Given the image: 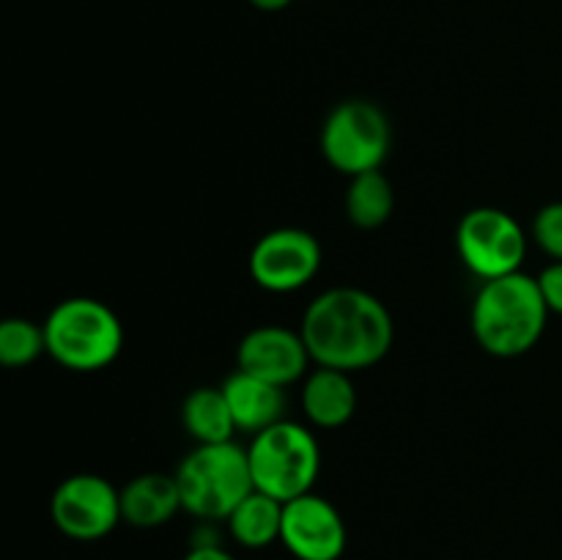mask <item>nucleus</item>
<instances>
[{
	"instance_id": "obj_1",
	"label": "nucleus",
	"mask_w": 562,
	"mask_h": 560,
	"mask_svg": "<svg viewBox=\"0 0 562 560\" xmlns=\"http://www.w3.org/2000/svg\"><path fill=\"white\" fill-rule=\"evenodd\" d=\"M300 333L313 366L366 371L379 366L395 344L390 307L360 285H333L307 302Z\"/></svg>"
},
{
	"instance_id": "obj_2",
	"label": "nucleus",
	"mask_w": 562,
	"mask_h": 560,
	"mask_svg": "<svg viewBox=\"0 0 562 560\" xmlns=\"http://www.w3.org/2000/svg\"><path fill=\"white\" fill-rule=\"evenodd\" d=\"M549 324L538 278L527 272L483 280L475 291L470 327L477 346L499 360H514L536 349Z\"/></svg>"
},
{
	"instance_id": "obj_3",
	"label": "nucleus",
	"mask_w": 562,
	"mask_h": 560,
	"mask_svg": "<svg viewBox=\"0 0 562 560\" xmlns=\"http://www.w3.org/2000/svg\"><path fill=\"white\" fill-rule=\"evenodd\" d=\"M47 355L75 373H97L113 366L124 349V324L97 296H66L44 318Z\"/></svg>"
},
{
	"instance_id": "obj_4",
	"label": "nucleus",
	"mask_w": 562,
	"mask_h": 560,
	"mask_svg": "<svg viewBox=\"0 0 562 560\" xmlns=\"http://www.w3.org/2000/svg\"><path fill=\"white\" fill-rule=\"evenodd\" d=\"M184 514L201 522H225L231 511L256 489L247 448L236 439L195 445L176 467Z\"/></svg>"
},
{
	"instance_id": "obj_5",
	"label": "nucleus",
	"mask_w": 562,
	"mask_h": 560,
	"mask_svg": "<svg viewBox=\"0 0 562 560\" xmlns=\"http://www.w3.org/2000/svg\"><path fill=\"white\" fill-rule=\"evenodd\" d=\"M247 459L258 492L289 503L316 486L322 472V445L305 423L285 417L252 434Z\"/></svg>"
},
{
	"instance_id": "obj_6",
	"label": "nucleus",
	"mask_w": 562,
	"mask_h": 560,
	"mask_svg": "<svg viewBox=\"0 0 562 560\" xmlns=\"http://www.w3.org/2000/svg\"><path fill=\"white\" fill-rule=\"evenodd\" d=\"M324 159L344 176L382 170L393 148L387 113L371 99H344L327 113L318 135Z\"/></svg>"
},
{
	"instance_id": "obj_7",
	"label": "nucleus",
	"mask_w": 562,
	"mask_h": 560,
	"mask_svg": "<svg viewBox=\"0 0 562 560\" xmlns=\"http://www.w3.org/2000/svg\"><path fill=\"white\" fill-rule=\"evenodd\" d=\"M527 247H530V236L525 225L499 206L470 209L456 228V250H459L461 264L481 283L521 272Z\"/></svg>"
},
{
	"instance_id": "obj_8",
	"label": "nucleus",
	"mask_w": 562,
	"mask_h": 560,
	"mask_svg": "<svg viewBox=\"0 0 562 560\" xmlns=\"http://www.w3.org/2000/svg\"><path fill=\"white\" fill-rule=\"evenodd\" d=\"M49 516L60 536L71 541H102L124 522L121 489L97 472H77L55 486Z\"/></svg>"
},
{
	"instance_id": "obj_9",
	"label": "nucleus",
	"mask_w": 562,
	"mask_h": 560,
	"mask_svg": "<svg viewBox=\"0 0 562 560\" xmlns=\"http://www.w3.org/2000/svg\"><path fill=\"white\" fill-rule=\"evenodd\" d=\"M322 261L324 250L316 234L296 225H283L258 236L247 258V272L252 283L269 294H294L313 283Z\"/></svg>"
},
{
	"instance_id": "obj_10",
	"label": "nucleus",
	"mask_w": 562,
	"mask_h": 560,
	"mask_svg": "<svg viewBox=\"0 0 562 560\" xmlns=\"http://www.w3.org/2000/svg\"><path fill=\"white\" fill-rule=\"evenodd\" d=\"M280 544L296 560H340L349 547V530L335 503L307 492L283 505Z\"/></svg>"
},
{
	"instance_id": "obj_11",
	"label": "nucleus",
	"mask_w": 562,
	"mask_h": 560,
	"mask_svg": "<svg viewBox=\"0 0 562 560\" xmlns=\"http://www.w3.org/2000/svg\"><path fill=\"white\" fill-rule=\"evenodd\" d=\"M311 351L300 329H289L283 324L252 327L236 346V368L280 388L302 382L311 373Z\"/></svg>"
},
{
	"instance_id": "obj_12",
	"label": "nucleus",
	"mask_w": 562,
	"mask_h": 560,
	"mask_svg": "<svg viewBox=\"0 0 562 560\" xmlns=\"http://www.w3.org/2000/svg\"><path fill=\"white\" fill-rule=\"evenodd\" d=\"M220 388H223L225 399H228L236 428L241 434H250L252 437V434L285 421L289 399H285V388H280V384H272L267 379L252 377V373L236 368Z\"/></svg>"
},
{
	"instance_id": "obj_13",
	"label": "nucleus",
	"mask_w": 562,
	"mask_h": 560,
	"mask_svg": "<svg viewBox=\"0 0 562 560\" xmlns=\"http://www.w3.org/2000/svg\"><path fill=\"white\" fill-rule=\"evenodd\" d=\"M302 412L324 432L344 428L357 412V388L349 371L316 366L302 379Z\"/></svg>"
},
{
	"instance_id": "obj_14",
	"label": "nucleus",
	"mask_w": 562,
	"mask_h": 560,
	"mask_svg": "<svg viewBox=\"0 0 562 560\" xmlns=\"http://www.w3.org/2000/svg\"><path fill=\"white\" fill-rule=\"evenodd\" d=\"M179 511H184L179 483L168 472H143L121 486V516L137 530L168 525Z\"/></svg>"
},
{
	"instance_id": "obj_15",
	"label": "nucleus",
	"mask_w": 562,
	"mask_h": 560,
	"mask_svg": "<svg viewBox=\"0 0 562 560\" xmlns=\"http://www.w3.org/2000/svg\"><path fill=\"white\" fill-rule=\"evenodd\" d=\"M181 426L195 439V445L231 443L239 434L223 388H212V384H203V388L187 393L184 404H181Z\"/></svg>"
},
{
	"instance_id": "obj_16",
	"label": "nucleus",
	"mask_w": 562,
	"mask_h": 560,
	"mask_svg": "<svg viewBox=\"0 0 562 560\" xmlns=\"http://www.w3.org/2000/svg\"><path fill=\"white\" fill-rule=\"evenodd\" d=\"M283 505L280 500L252 489L228 514V536L245 549H267L280 541L283 530Z\"/></svg>"
},
{
	"instance_id": "obj_17",
	"label": "nucleus",
	"mask_w": 562,
	"mask_h": 560,
	"mask_svg": "<svg viewBox=\"0 0 562 560\" xmlns=\"http://www.w3.org/2000/svg\"><path fill=\"white\" fill-rule=\"evenodd\" d=\"M346 217L351 225L362 231H376L393 217L395 212V187L382 170L351 176L346 187Z\"/></svg>"
},
{
	"instance_id": "obj_18",
	"label": "nucleus",
	"mask_w": 562,
	"mask_h": 560,
	"mask_svg": "<svg viewBox=\"0 0 562 560\" xmlns=\"http://www.w3.org/2000/svg\"><path fill=\"white\" fill-rule=\"evenodd\" d=\"M47 351L44 324L22 316H9L0 322V362L5 368H27Z\"/></svg>"
},
{
	"instance_id": "obj_19",
	"label": "nucleus",
	"mask_w": 562,
	"mask_h": 560,
	"mask_svg": "<svg viewBox=\"0 0 562 560\" xmlns=\"http://www.w3.org/2000/svg\"><path fill=\"white\" fill-rule=\"evenodd\" d=\"M530 234L552 261H562V201L538 209Z\"/></svg>"
},
{
	"instance_id": "obj_20",
	"label": "nucleus",
	"mask_w": 562,
	"mask_h": 560,
	"mask_svg": "<svg viewBox=\"0 0 562 560\" xmlns=\"http://www.w3.org/2000/svg\"><path fill=\"white\" fill-rule=\"evenodd\" d=\"M538 285H541L549 313L562 316V261H552L549 267H543L541 275H538Z\"/></svg>"
},
{
	"instance_id": "obj_21",
	"label": "nucleus",
	"mask_w": 562,
	"mask_h": 560,
	"mask_svg": "<svg viewBox=\"0 0 562 560\" xmlns=\"http://www.w3.org/2000/svg\"><path fill=\"white\" fill-rule=\"evenodd\" d=\"M181 560H239L223 544H192Z\"/></svg>"
},
{
	"instance_id": "obj_22",
	"label": "nucleus",
	"mask_w": 562,
	"mask_h": 560,
	"mask_svg": "<svg viewBox=\"0 0 562 560\" xmlns=\"http://www.w3.org/2000/svg\"><path fill=\"white\" fill-rule=\"evenodd\" d=\"M291 3H294V0H250V5H256L258 11H283L289 9Z\"/></svg>"
}]
</instances>
